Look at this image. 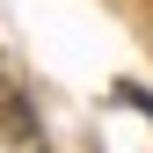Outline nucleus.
Instances as JSON below:
<instances>
[{
  "mask_svg": "<svg viewBox=\"0 0 153 153\" xmlns=\"http://www.w3.org/2000/svg\"><path fill=\"white\" fill-rule=\"evenodd\" d=\"M0 131H7V139H29V131H36V124H29V102H22L7 80H0Z\"/></svg>",
  "mask_w": 153,
  "mask_h": 153,
  "instance_id": "1",
  "label": "nucleus"
}]
</instances>
